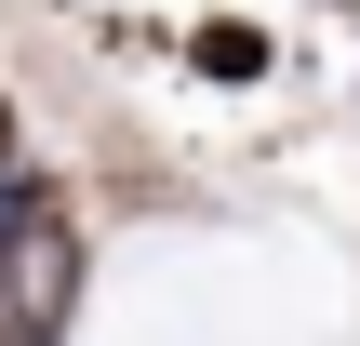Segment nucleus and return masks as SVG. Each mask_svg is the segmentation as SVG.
<instances>
[{
  "mask_svg": "<svg viewBox=\"0 0 360 346\" xmlns=\"http://www.w3.org/2000/svg\"><path fill=\"white\" fill-rule=\"evenodd\" d=\"M80 320V213H67V173L13 160L0 173V346H67Z\"/></svg>",
  "mask_w": 360,
  "mask_h": 346,
  "instance_id": "1",
  "label": "nucleus"
},
{
  "mask_svg": "<svg viewBox=\"0 0 360 346\" xmlns=\"http://www.w3.org/2000/svg\"><path fill=\"white\" fill-rule=\"evenodd\" d=\"M187 67H200V80H267V27L200 13V27H187Z\"/></svg>",
  "mask_w": 360,
  "mask_h": 346,
  "instance_id": "2",
  "label": "nucleus"
},
{
  "mask_svg": "<svg viewBox=\"0 0 360 346\" xmlns=\"http://www.w3.org/2000/svg\"><path fill=\"white\" fill-rule=\"evenodd\" d=\"M13 160H27V147H13V93H0V173H13Z\"/></svg>",
  "mask_w": 360,
  "mask_h": 346,
  "instance_id": "3",
  "label": "nucleus"
}]
</instances>
